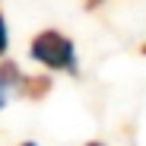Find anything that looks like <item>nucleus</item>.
I'll return each instance as SVG.
<instances>
[{
	"mask_svg": "<svg viewBox=\"0 0 146 146\" xmlns=\"http://www.w3.org/2000/svg\"><path fill=\"white\" fill-rule=\"evenodd\" d=\"M29 54H32V60H38L48 70H60V73H76L80 70L76 48H73V41L64 32H57V29L38 32L32 38V44H29Z\"/></svg>",
	"mask_w": 146,
	"mask_h": 146,
	"instance_id": "nucleus-1",
	"label": "nucleus"
},
{
	"mask_svg": "<svg viewBox=\"0 0 146 146\" xmlns=\"http://www.w3.org/2000/svg\"><path fill=\"white\" fill-rule=\"evenodd\" d=\"M22 92H26V95H32V99H41V95L48 92V89H51V80H48V76H38V80H22V86H19Z\"/></svg>",
	"mask_w": 146,
	"mask_h": 146,
	"instance_id": "nucleus-2",
	"label": "nucleus"
},
{
	"mask_svg": "<svg viewBox=\"0 0 146 146\" xmlns=\"http://www.w3.org/2000/svg\"><path fill=\"white\" fill-rule=\"evenodd\" d=\"M7 44H10V32H7V19L0 13V57L7 54Z\"/></svg>",
	"mask_w": 146,
	"mask_h": 146,
	"instance_id": "nucleus-3",
	"label": "nucleus"
},
{
	"mask_svg": "<svg viewBox=\"0 0 146 146\" xmlns=\"http://www.w3.org/2000/svg\"><path fill=\"white\" fill-rule=\"evenodd\" d=\"M105 0H86V10H95V7H102Z\"/></svg>",
	"mask_w": 146,
	"mask_h": 146,
	"instance_id": "nucleus-4",
	"label": "nucleus"
},
{
	"mask_svg": "<svg viewBox=\"0 0 146 146\" xmlns=\"http://www.w3.org/2000/svg\"><path fill=\"white\" fill-rule=\"evenodd\" d=\"M22 146H38V143H32V140H26V143H22Z\"/></svg>",
	"mask_w": 146,
	"mask_h": 146,
	"instance_id": "nucleus-5",
	"label": "nucleus"
},
{
	"mask_svg": "<svg viewBox=\"0 0 146 146\" xmlns=\"http://www.w3.org/2000/svg\"><path fill=\"white\" fill-rule=\"evenodd\" d=\"M86 146H105V143H86Z\"/></svg>",
	"mask_w": 146,
	"mask_h": 146,
	"instance_id": "nucleus-6",
	"label": "nucleus"
},
{
	"mask_svg": "<svg viewBox=\"0 0 146 146\" xmlns=\"http://www.w3.org/2000/svg\"><path fill=\"white\" fill-rule=\"evenodd\" d=\"M140 51H143V54H146V44H143V48H140Z\"/></svg>",
	"mask_w": 146,
	"mask_h": 146,
	"instance_id": "nucleus-7",
	"label": "nucleus"
}]
</instances>
